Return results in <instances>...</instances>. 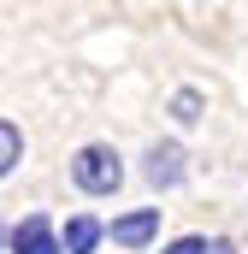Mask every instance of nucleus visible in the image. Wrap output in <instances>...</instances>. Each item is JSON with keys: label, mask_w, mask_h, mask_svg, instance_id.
Returning a JSON list of instances; mask_svg holds the SVG:
<instances>
[{"label": "nucleus", "mask_w": 248, "mask_h": 254, "mask_svg": "<svg viewBox=\"0 0 248 254\" xmlns=\"http://www.w3.org/2000/svg\"><path fill=\"white\" fill-rule=\"evenodd\" d=\"M71 178H77V190H83V195H113V190L124 184L119 148H107V142H89V148H77V160H71Z\"/></svg>", "instance_id": "1"}, {"label": "nucleus", "mask_w": 248, "mask_h": 254, "mask_svg": "<svg viewBox=\"0 0 248 254\" xmlns=\"http://www.w3.org/2000/svg\"><path fill=\"white\" fill-rule=\"evenodd\" d=\"M107 237H113L119 249H148V243H160V207H136V213L113 219Z\"/></svg>", "instance_id": "2"}, {"label": "nucleus", "mask_w": 248, "mask_h": 254, "mask_svg": "<svg viewBox=\"0 0 248 254\" xmlns=\"http://www.w3.org/2000/svg\"><path fill=\"white\" fill-rule=\"evenodd\" d=\"M12 254H65V249H60V231H54V219H48V213L18 219V231H12Z\"/></svg>", "instance_id": "3"}, {"label": "nucleus", "mask_w": 248, "mask_h": 254, "mask_svg": "<svg viewBox=\"0 0 248 254\" xmlns=\"http://www.w3.org/2000/svg\"><path fill=\"white\" fill-rule=\"evenodd\" d=\"M189 154L184 148H178V142H154V148H148V166H142V178H148V184H154V190H172V184H184V166Z\"/></svg>", "instance_id": "4"}, {"label": "nucleus", "mask_w": 248, "mask_h": 254, "mask_svg": "<svg viewBox=\"0 0 248 254\" xmlns=\"http://www.w3.org/2000/svg\"><path fill=\"white\" fill-rule=\"evenodd\" d=\"M101 237H107V225L89 219V213H77V219H65L60 249H65V254H95V249H101Z\"/></svg>", "instance_id": "5"}, {"label": "nucleus", "mask_w": 248, "mask_h": 254, "mask_svg": "<svg viewBox=\"0 0 248 254\" xmlns=\"http://www.w3.org/2000/svg\"><path fill=\"white\" fill-rule=\"evenodd\" d=\"M18 160H24V136H18V125H6V119H0V178H6Z\"/></svg>", "instance_id": "6"}, {"label": "nucleus", "mask_w": 248, "mask_h": 254, "mask_svg": "<svg viewBox=\"0 0 248 254\" xmlns=\"http://www.w3.org/2000/svg\"><path fill=\"white\" fill-rule=\"evenodd\" d=\"M201 107H207V101H201V89H178V95H172V119H178V125H195V119H201Z\"/></svg>", "instance_id": "7"}, {"label": "nucleus", "mask_w": 248, "mask_h": 254, "mask_svg": "<svg viewBox=\"0 0 248 254\" xmlns=\"http://www.w3.org/2000/svg\"><path fill=\"white\" fill-rule=\"evenodd\" d=\"M160 254H213V249H207L201 237H178V243H166Z\"/></svg>", "instance_id": "8"}, {"label": "nucleus", "mask_w": 248, "mask_h": 254, "mask_svg": "<svg viewBox=\"0 0 248 254\" xmlns=\"http://www.w3.org/2000/svg\"><path fill=\"white\" fill-rule=\"evenodd\" d=\"M213 254H237V249H231V243H213Z\"/></svg>", "instance_id": "9"}]
</instances>
